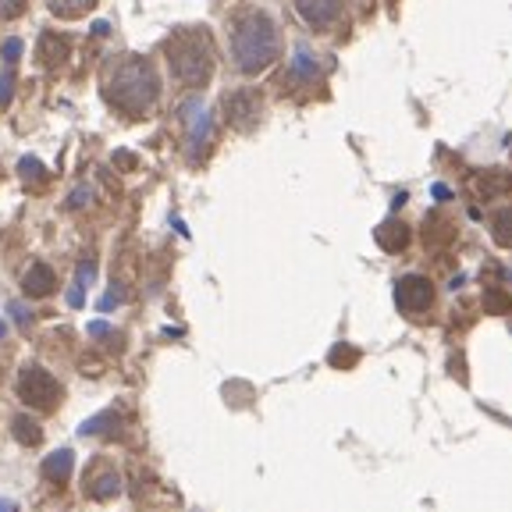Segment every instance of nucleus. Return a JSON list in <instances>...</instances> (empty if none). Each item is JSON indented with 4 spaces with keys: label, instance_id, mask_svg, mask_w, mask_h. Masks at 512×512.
Masks as SVG:
<instances>
[{
    "label": "nucleus",
    "instance_id": "obj_28",
    "mask_svg": "<svg viewBox=\"0 0 512 512\" xmlns=\"http://www.w3.org/2000/svg\"><path fill=\"white\" fill-rule=\"evenodd\" d=\"M114 164H118V168H132V164H136V160L128 157V153H118V157H114Z\"/></svg>",
    "mask_w": 512,
    "mask_h": 512
},
{
    "label": "nucleus",
    "instance_id": "obj_26",
    "mask_svg": "<svg viewBox=\"0 0 512 512\" xmlns=\"http://www.w3.org/2000/svg\"><path fill=\"white\" fill-rule=\"evenodd\" d=\"M89 335H93V338H111V328H107L104 320H93V324H89Z\"/></svg>",
    "mask_w": 512,
    "mask_h": 512
},
{
    "label": "nucleus",
    "instance_id": "obj_2",
    "mask_svg": "<svg viewBox=\"0 0 512 512\" xmlns=\"http://www.w3.org/2000/svg\"><path fill=\"white\" fill-rule=\"evenodd\" d=\"M281 57L278 25L264 11H246L232 22V61L242 75L267 72Z\"/></svg>",
    "mask_w": 512,
    "mask_h": 512
},
{
    "label": "nucleus",
    "instance_id": "obj_1",
    "mask_svg": "<svg viewBox=\"0 0 512 512\" xmlns=\"http://www.w3.org/2000/svg\"><path fill=\"white\" fill-rule=\"evenodd\" d=\"M100 89H104V100L118 114H125V118H143V114L157 104L160 79L146 57L128 54V57H114V61L107 64Z\"/></svg>",
    "mask_w": 512,
    "mask_h": 512
},
{
    "label": "nucleus",
    "instance_id": "obj_29",
    "mask_svg": "<svg viewBox=\"0 0 512 512\" xmlns=\"http://www.w3.org/2000/svg\"><path fill=\"white\" fill-rule=\"evenodd\" d=\"M0 512H15V502H4V498H0Z\"/></svg>",
    "mask_w": 512,
    "mask_h": 512
},
{
    "label": "nucleus",
    "instance_id": "obj_16",
    "mask_svg": "<svg viewBox=\"0 0 512 512\" xmlns=\"http://www.w3.org/2000/svg\"><path fill=\"white\" fill-rule=\"evenodd\" d=\"M93 4L96 0H47V8L54 11L57 18H68V22H72V18H82Z\"/></svg>",
    "mask_w": 512,
    "mask_h": 512
},
{
    "label": "nucleus",
    "instance_id": "obj_3",
    "mask_svg": "<svg viewBox=\"0 0 512 512\" xmlns=\"http://www.w3.org/2000/svg\"><path fill=\"white\" fill-rule=\"evenodd\" d=\"M171 64V75L182 82L185 89H203L214 79V64H217V50L210 40V29L203 25H192V29L175 32L164 47Z\"/></svg>",
    "mask_w": 512,
    "mask_h": 512
},
{
    "label": "nucleus",
    "instance_id": "obj_11",
    "mask_svg": "<svg viewBox=\"0 0 512 512\" xmlns=\"http://www.w3.org/2000/svg\"><path fill=\"white\" fill-rule=\"evenodd\" d=\"M22 288H25V296H32V299H47V296H54L57 274L50 271L47 264H32L29 271H25V278H22Z\"/></svg>",
    "mask_w": 512,
    "mask_h": 512
},
{
    "label": "nucleus",
    "instance_id": "obj_27",
    "mask_svg": "<svg viewBox=\"0 0 512 512\" xmlns=\"http://www.w3.org/2000/svg\"><path fill=\"white\" fill-rule=\"evenodd\" d=\"M86 200H89V189H79V192H75V196H72V207L79 210V207H82V203H86Z\"/></svg>",
    "mask_w": 512,
    "mask_h": 512
},
{
    "label": "nucleus",
    "instance_id": "obj_20",
    "mask_svg": "<svg viewBox=\"0 0 512 512\" xmlns=\"http://www.w3.org/2000/svg\"><path fill=\"white\" fill-rule=\"evenodd\" d=\"M11 96H15V68L8 64V72L0 75V111L11 104Z\"/></svg>",
    "mask_w": 512,
    "mask_h": 512
},
{
    "label": "nucleus",
    "instance_id": "obj_6",
    "mask_svg": "<svg viewBox=\"0 0 512 512\" xmlns=\"http://www.w3.org/2000/svg\"><path fill=\"white\" fill-rule=\"evenodd\" d=\"M182 128H185V143L192 153H203L214 139V121H210V107L203 104L200 96H189L182 104Z\"/></svg>",
    "mask_w": 512,
    "mask_h": 512
},
{
    "label": "nucleus",
    "instance_id": "obj_22",
    "mask_svg": "<svg viewBox=\"0 0 512 512\" xmlns=\"http://www.w3.org/2000/svg\"><path fill=\"white\" fill-rule=\"evenodd\" d=\"M25 11V0H0V22H11Z\"/></svg>",
    "mask_w": 512,
    "mask_h": 512
},
{
    "label": "nucleus",
    "instance_id": "obj_21",
    "mask_svg": "<svg viewBox=\"0 0 512 512\" xmlns=\"http://www.w3.org/2000/svg\"><path fill=\"white\" fill-rule=\"evenodd\" d=\"M356 360H360V352L349 349V345H338V349L331 352V363H335V367H352Z\"/></svg>",
    "mask_w": 512,
    "mask_h": 512
},
{
    "label": "nucleus",
    "instance_id": "obj_14",
    "mask_svg": "<svg viewBox=\"0 0 512 512\" xmlns=\"http://www.w3.org/2000/svg\"><path fill=\"white\" fill-rule=\"evenodd\" d=\"M484 178H488V182H480V192H484V200H491V196H505V192H512V178H509V171L491 168Z\"/></svg>",
    "mask_w": 512,
    "mask_h": 512
},
{
    "label": "nucleus",
    "instance_id": "obj_8",
    "mask_svg": "<svg viewBox=\"0 0 512 512\" xmlns=\"http://www.w3.org/2000/svg\"><path fill=\"white\" fill-rule=\"evenodd\" d=\"M292 8L310 32H331L342 22L345 0H292Z\"/></svg>",
    "mask_w": 512,
    "mask_h": 512
},
{
    "label": "nucleus",
    "instance_id": "obj_23",
    "mask_svg": "<svg viewBox=\"0 0 512 512\" xmlns=\"http://www.w3.org/2000/svg\"><path fill=\"white\" fill-rule=\"evenodd\" d=\"M96 274V267H93V260H86V264L79 267V278H75V288H82L86 292V285H89V278Z\"/></svg>",
    "mask_w": 512,
    "mask_h": 512
},
{
    "label": "nucleus",
    "instance_id": "obj_4",
    "mask_svg": "<svg viewBox=\"0 0 512 512\" xmlns=\"http://www.w3.org/2000/svg\"><path fill=\"white\" fill-rule=\"evenodd\" d=\"M61 395H64L61 381H57L50 370L36 367V363H32V367H25L22 377H18V399H22L25 406L40 409V413H50V409H57Z\"/></svg>",
    "mask_w": 512,
    "mask_h": 512
},
{
    "label": "nucleus",
    "instance_id": "obj_12",
    "mask_svg": "<svg viewBox=\"0 0 512 512\" xmlns=\"http://www.w3.org/2000/svg\"><path fill=\"white\" fill-rule=\"evenodd\" d=\"M377 246L384 249V253H402V249L409 246V228H406V221H384L381 228H377Z\"/></svg>",
    "mask_w": 512,
    "mask_h": 512
},
{
    "label": "nucleus",
    "instance_id": "obj_25",
    "mask_svg": "<svg viewBox=\"0 0 512 512\" xmlns=\"http://www.w3.org/2000/svg\"><path fill=\"white\" fill-rule=\"evenodd\" d=\"M8 310H11V317H15V324H18V328H29V310H25L22 303H11Z\"/></svg>",
    "mask_w": 512,
    "mask_h": 512
},
{
    "label": "nucleus",
    "instance_id": "obj_17",
    "mask_svg": "<svg viewBox=\"0 0 512 512\" xmlns=\"http://www.w3.org/2000/svg\"><path fill=\"white\" fill-rule=\"evenodd\" d=\"M11 431H15V438L22 441V445H40V438H43L40 424H36L32 416H25V413L11 420Z\"/></svg>",
    "mask_w": 512,
    "mask_h": 512
},
{
    "label": "nucleus",
    "instance_id": "obj_30",
    "mask_svg": "<svg viewBox=\"0 0 512 512\" xmlns=\"http://www.w3.org/2000/svg\"><path fill=\"white\" fill-rule=\"evenodd\" d=\"M4 335H8V328H4V320H0V338H4Z\"/></svg>",
    "mask_w": 512,
    "mask_h": 512
},
{
    "label": "nucleus",
    "instance_id": "obj_5",
    "mask_svg": "<svg viewBox=\"0 0 512 512\" xmlns=\"http://www.w3.org/2000/svg\"><path fill=\"white\" fill-rule=\"evenodd\" d=\"M224 107V121L235 128V132H253L264 118V93L260 89H232V93H224L221 100Z\"/></svg>",
    "mask_w": 512,
    "mask_h": 512
},
{
    "label": "nucleus",
    "instance_id": "obj_13",
    "mask_svg": "<svg viewBox=\"0 0 512 512\" xmlns=\"http://www.w3.org/2000/svg\"><path fill=\"white\" fill-rule=\"evenodd\" d=\"M72 470H75V452H72V448H57V452H50V456L43 459V466H40L43 477L57 480V484H64V480L72 477Z\"/></svg>",
    "mask_w": 512,
    "mask_h": 512
},
{
    "label": "nucleus",
    "instance_id": "obj_10",
    "mask_svg": "<svg viewBox=\"0 0 512 512\" xmlns=\"http://www.w3.org/2000/svg\"><path fill=\"white\" fill-rule=\"evenodd\" d=\"M121 477L114 470H107V466H100V470H89V477H86V495L89 498H96V502H107V498H114V495H121Z\"/></svg>",
    "mask_w": 512,
    "mask_h": 512
},
{
    "label": "nucleus",
    "instance_id": "obj_24",
    "mask_svg": "<svg viewBox=\"0 0 512 512\" xmlns=\"http://www.w3.org/2000/svg\"><path fill=\"white\" fill-rule=\"evenodd\" d=\"M18 57H22V40H8V43H4V61L15 64Z\"/></svg>",
    "mask_w": 512,
    "mask_h": 512
},
{
    "label": "nucleus",
    "instance_id": "obj_7",
    "mask_svg": "<svg viewBox=\"0 0 512 512\" xmlns=\"http://www.w3.org/2000/svg\"><path fill=\"white\" fill-rule=\"evenodd\" d=\"M395 303H399V310L409 313V317H424L434 306L431 278H424V274H406V278H399V285H395Z\"/></svg>",
    "mask_w": 512,
    "mask_h": 512
},
{
    "label": "nucleus",
    "instance_id": "obj_15",
    "mask_svg": "<svg viewBox=\"0 0 512 512\" xmlns=\"http://www.w3.org/2000/svg\"><path fill=\"white\" fill-rule=\"evenodd\" d=\"M491 239L498 246H512V207L495 210V217H491Z\"/></svg>",
    "mask_w": 512,
    "mask_h": 512
},
{
    "label": "nucleus",
    "instance_id": "obj_19",
    "mask_svg": "<svg viewBox=\"0 0 512 512\" xmlns=\"http://www.w3.org/2000/svg\"><path fill=\"white\" fill-rule=\"evenodd\" d=\"M18 175H22L29 185H43V182H47V168H43L36 157H22V160H18Z\"/></svg>",
    "mask_w": 512,
    "mask_h": 512
},
{
    "label": "nucleus",
    "instance_id": "obj_18",
    "mask_svg": "<svg viewBox=\"0 0 512 512\" xmlns=\"http://www.w3.org/2000/svg\"><path fill=\"white\" fill-rule=\"evenodd\" d=\"M114 427H121V416L114 413V409H107V413H96L93 420H86V424H82V434L93 438V434H111Z\"/></svg>",
    "mask_w": 512,
    "mask_h": 512
},
{
    "label": "nucleus",
    "instance_id": "obj_9",
    "mask_svg": "<svg viewBox=\"0 0 512 512\" xmlns=\"http://www.w3.org/2000/svg\"><path fill=\"white\" fill-rule=\"evenodd\" d=\"M68 50H72L68 36H57V32H43L40 43H36V57H40V64L47 72H54V68H61L68 61Z\"/></svg>",
    "mask_w": 512,
    "mask_h": 512
}]
</instances>
